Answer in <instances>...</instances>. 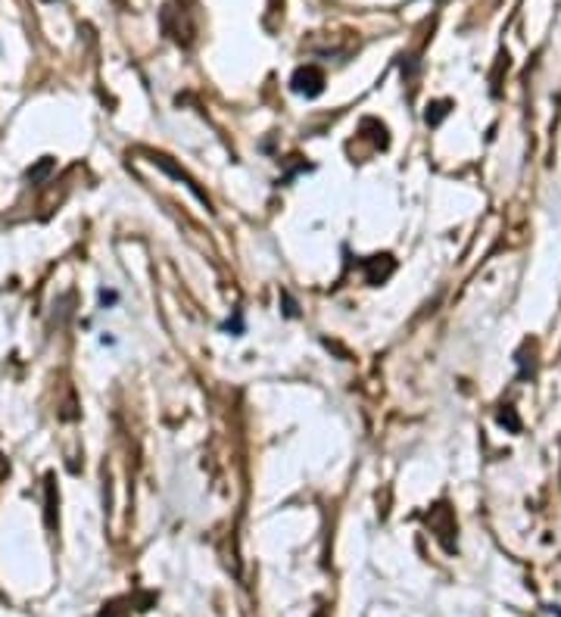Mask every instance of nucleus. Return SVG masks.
<instances>
[{"instance_id": "nucleus-3", "label": "nucleus", "mask_w": 561, "mask_h": 617, "mask_svg": "<svg viewBox=\"0 0 561 617\" xmlns=\"http://www.w3.org/2000/svg\"><path fill=\"white\" fill-rule=\"evenodd\" d=\"M100 303H115V293H100Z\"/></svg>"}, {"instance_id": "nucleus-1", "label": "nucleus", "mask_w": 561, "mask_h": 617, "mask_svg": "<svg viewBox=\"0 0 561 617\" xmlns=\"http://www.w3.org/2000/svg\"><path fill=\"white\" fill-rule=\"evenodd\" d=\"M321 84H325V75L318 72L315 66H306L293 75V91H297V94L315 97V94H321Z\"/></svg>"}, {"instance_id": "nucleus-2", "label": "nucleus", "mask_w": 561, "mask_h": 617, "mask_svg": "<svg viewBox=\"0 0 561 617\" xmlns=\"http://www.w3.org/2000/svg\"><path fill=\"white\" fill-rule=\"evenodd\" d=\"M50 169H54V159H44V163L38 165V169H28V181H41V178L47 175Z\"/></svg>"}]
</instances>
